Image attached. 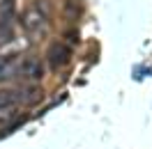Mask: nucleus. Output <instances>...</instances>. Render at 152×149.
Segmentation results:
<instances>
[{"label": "nucleus", "instance_id": "3", "mask_svg": "<svg viewBox=\"0 0 152 149\" xmlns=\"http://www.w3.org/2000/svg\"><path fill=\"white\" fill-rule=\"evenodd\" d=\"M19 99H21V94L16 90H2L0 92V110H7L12 106H16Z\"/></svg>", "mask_w": 152, "mask_h": 149}, {"label": "nucleus", "instance_id": "1", "mask_svg": "<svg viewBox=\"0 0 152 149\" xmlns=\"http://www.w3.org/2000/svg\"><path fill=\"white\" fill-rule=\"evenodd\" d=\"M23 28L28 32H44L46 30V19L32 7V9H28L23 14Z\"/></svg>", "mask_w": 152, "mask_h": 149}, {"label": "nucleus", "instance_id": "4", "mask_svg": "<svg viewBox=\"0 0 152 149\" xmlns=\"http://www.w3.org/2000/svg\"><path fill=\"white\" fill-rule=\"evenodd\" d=\"M35 9L44 16V19H48L51 14H53V7H51V0H37V5H35Z\"/></svg>", "mask_w": 152, "mask_h": 149}, {"label": "nucleus", "instance_id": "5", "mask_svg": "<svg viewBox=\"0 0 152 149\" xmlns=\"http://www.w3.org/2000/svg\"><path fill=\"white\" fill-rule=\"evenodd\" d=\"M23 71L30 76V78H42V64L39 62H28L23 67Z\"/></svg>", "mask_w": 152, "mask_h": 149}, {"label": "nucleus", "instance_id": "6", "mask_svg": "<svg viewBox=\"0 0 152 149\" xmlns=\"http://www.w3.org/2000/svg\"><path fill=\"white\" fill-rule=\"evenodd\" d=\"M10 74H12L10 64H7V62H0V80H2V78H10Z\"/></svg>", "mask_w": 152, "mask_h": 149}, {"label": "nucleus", "instance_id": "2", "mask_svg": "<svg viewBox=\"0 0 152 149\" xmlns=\"http://www.w3.org/2000/svg\"><path fill=\"white\" fill-rule=\"evenodd\" d=\"M69 57H72V51H69L65 44H60V41L51 44V48H48V60H51V64H53V67L67 64V62H69Z\"/></svg>", "mask_w": 152, "mask_h": 149}]
</instances>
